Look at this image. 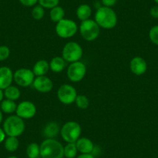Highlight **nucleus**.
Returning <instances> with one entry per match:
<instances>
[{"mask_svg":"<svg viewBox=\"0 0 158 158\" xmlns=\"http://www.w3.org/2000/svg\"><path fill=\"white\" fill-rule=\"evenodd\" d=\"M78 30V27L74 20L63 19L56 23L55 31L57 36L63 39H68L74 36Z\"/></svg>","mask_w":158,"mask_h":158,"instance_id":"obj_6","label":"nucleus"},{"mask_svg":"<svg viewBox=\"0 0 158 158\" xmlns=\"http://www.w3.org/2000/svg\"><path fill=\"white\" fill-rule=\"evenodd\" d=\"M38 158H42V157H38Z\"/></svg>","mask_w":158,"mask_h":158,"instance_id":"obj_40","label":"nucleus"},{"mask_svg":"<svg viewBox=\"0 0 158 158\" xmlns=\"http://www.w3.org/2000/svg\"><path fill=\"white\" fill-rule=\"evenodd\" d=\"M10 55V49L6 45L0 46V61L6 60Z\"/></svg>","mask_w":158,"mask_h":158,"instance_id":"obj_30","label":"nucleus"},{"mask_svg":"<svg viewBox=\"0 0 158 158\" xmlns=\"http://www.w3.org/2000/svg\"><path fill=\"white\" fill-rule=\"evenodd\" d=\"M27 155L28 158L40 157V146L36 143H31L27 147Z\"/></svg>","mask_w":158,"mask_h":158,"instance_id":"obj_25","label":"nucleus"},{"mask_svg":"<svg viewBox=\"0 0 158 158\" xmlns=\"http://www.w3.org/2000/svg\"><path fill=\"white\" fill-rule=\"evenodd\" d=\"M19 146V141L16 136H8L4 140V147L9 152H15Z\"/></svg>","mask_w":158,"mask_h":158,"instance_id":"obj_23","label":"nucleus"},{"mask_svg":"<svg viewBox=\"0 0 158 158\" xmlns=\"http://www.w3.org/2000/svg\"><path fill=\"white\" fill-rule=\"evenodd\" d=\"M16 113L23 119H30L36 115V107L32 102L23 101L17 105Z\"/></svg>","mask_w":158,"mask_h":158,"instance_id":"obj_11","label":"nucleus"},{"mask_svg":"<svg viewBox=\"0 0 158 158\" xmlns=\"http://www.w3.org/2000/svg\"><path fill=\"white\" fill-rule=\"evenodd\" d=\"M76 158H95V156L92 153H81L80 155L77 156Z\"/></svg>","mask_w":158,"mask_h":158,"instance_id":"obj_35","label":"nucleus"},{"mask_svg":"<svg viewBox=\"0 0 158 158\" xmlns=\"http://www.w3.org/2000/svg\"><path fill=\"white\" fill-rule=\"evenodd\" d=\"M95 21L102 28L110 30L116 26L118 17L115 12L112 8L102 6L96 10L95 13Z\"/></svg>","mask_w":158,"mask_h":158,"instance_id":"obj_1","label":"nucleus"},{"mask_svg":"<svg viewBox=\"0 0 158 158\" xmlns=\"http://www.w3.org/2000/svg\"><path fill=\"white\" fill-rule=\"evenodd\" d=\"M2 119H3V114H2V110L0 109V124L2 123Z\"/></svg>","mask_w":158,"mask_h":158,"instance_id":"obj_37","label":"nucleus"},{"mask_svg":"<svg viewBox=\"0 0 158 158\" xmlns=\"http://www.w3.org/2000/svg\"><path fill=\"white\" fill-rule=\"evenodd\" d=\"M149 38L153 44L158 46V25L153 26L149 31Z\"/></svg>","mask_w":158,"mask_h":158,"instance_id":"obj_29","label":"nucleus"},{"mask_svg":"<svg viewBox=\"0 0 158 158\" xmlns=\"http://www.w3.org/2000/svg\"><path fill=\"white\" fill-rule=\"evenodd\" d=\"M130 68L135 75H143L147 71V63L143 57L137 56L130 60Z\"/></svg>","mask_w":158,"mask_h":158,"instance_id":"obj_13","label":"nucleus"},{"mask_svg":"<svg viewBox=\"0 0 158 158\" xmlns=\"http://www.w3.org/2000/svg\"><path fill=\"white\" fill-rule=\"evenodd\" d=\"M23 6L27 7H33L36 5L38 0H19Z\"/></svg>","mask_w":158,"mask_h":158,"instance_id":"obj_31","label":"nucleus"},{"mask_svg":"<svg viewBox=\"0 0 158 158\" xmlns=\"http://www.w3.org/2000/svg\"><path fill=\"white\" fill-rule=\"evenodd\" d=\"M150 14L154 19H158V5L154 6L150 9Z\"/></svg>","mask_w":158,"mask_h":158,"instance_id":"obj_33","label":"nucleus"},{"mask_svg":"<svg viewBox=\"0 0 158 158\" xmlns=\"http://www.w3.org/2000/svg\"><path fill=\"white\" fill-rule=\"evenodd\" d=\"M16 108H17V105L15 102V101H13V100L6 98L0 103V109L6 114H12L13 112H16Z\"/></svg>","mask_w":158,"mask_h":158,"instance_id":"obj_20","label":"nucleus"},{"mask_svg":"<svg viewBox=\"0 0 158 158\" xmlns=\"http://www.w3.org/2000/svg\"><path fill=\"white\" fill-rule=\"evenodd\" d=\"M101 2L103 6L112 8V6H114L116 4L117 0H101Z\"/></svg>","mask_w":158,"mask_h":158,"instance_id":"obj_32","label":"nucleus"},{"mask_svg":"<svg viewBox=\"0 0 158 158\" xmlns=\"http://www.w3.org/2000/svg\"><path fill=\"white\" fill-rule=\"evenodd\" d=\"M153 1H154V2L158 5V0H153Z\"/></svg>","mask_w":158,"mask_h":158,"instance_id":"obj_39","label":"nucleus"},{"mask_svg":"<svg viewBox=\"0 0 158 158\" xmlns=\"http://www.w3.org/2000/svg\"><path fill=\"white\" fill-rule=\"evenodd\" d=\"M6 134L4 132L3 129L0 128V143H2L4 142V140L6 139Z\"/></svg>","mask_w":158,"mask_h":158,"instance_id":"obj_34","label":"nucleus"},{"mask_svg":"<svg viewBox=\"0 0 158 158\" xmlns=\"http://www.w3.org/2000/svg\"><path fill=\"white\" fill-rule=\"evenodd\" d=\"M50 70V64L46 60H39L35 63L33 68V72L35 76L46 75Z\"/></svg>","mask_w":158,"mask_h":158,"instance_id":"obj_17","label":"nucleus"},{"mask_svg":"<svg viewBox=\"0 0 158 158\" xmlns=\"http://www.w3.org/2000/svg\"><path fill=\"white\" fill-rule=\"evenodd\" d=\"M75 144L77 150L81 153H92L95 148L93 142L87 137H80L76 141Z\"/></svg>","mask_w":158,"mask_h":158,"instance_id":"obj_15","label":"nucleus"},{"mask_svg":"<svg viewBox=\"0 0 158 158\" xmlns=\"http://www.w3.org/2000/svg\"><path fill=\"white\" fill-rule=\"evenodd\" d=\"M83 50L77 42L70 41L65 44L62 50V57L68 63L78 61L82 57Z\"/></svg>","mask_w":158,"mask_h":158,"instance_id":"obj_7","label":"nucleus"},{"mask_svg":"<svg viewBox=\"0 0 158 158\" xmlns=\"http://www.w3.org/2000/svg\"><path fill=\"white\" fill-rule=\"evenodd\" d=\"M74 102L76 106L80 109H86L89 106V99L84 95H77Z\"/></svg>","mask_w":158,"mask_h":158,"instance_id":"obj_26","label":"nucleus"},{"mask_svg":"<svg viewBox=\"0 0 158 158\" xmlns=\"http://www.w3.org/2000/svg\"><path fill=\"white\" fill-rule=\"evenodd\" d=\"M3 98H4V92L3 90L0 89V103L2 102V101L3 100Z\"/></svg>","mask_w":158,"mask_h":158,"instance_id":"obj_36","label":"nucleus"},{"mask_svg":"<svg viewBox=\"0 0 158 158\" xmlns=\"http://www.w3.org/2000/svg\"><path fill=\"white\" fill-rule=\"evenodd\" d=\"M64 10L61 6H57L52 8L50 11V18H51V21L56 23L64 19Z\"/></svg>","mask_w":158,"mask_h":158,"instance_id":"obj_21","label":"nucleus"},{"mask_svg":"<svg viewBox=\"0 0 158 158\" xmlns=\"http://www.w3.org/2000/svg\"><path fill=\"white\" fill-rule=\"evenodd\" d=\"M25 127V123L22 118L17 115H12L6 118L2 129L7 136L18 137L23 133Z\"/></svg>","mask_w":158,"mask_h":158,"instance_id":"obj_3","label":"nucleus"},{"mask_svg":"<svg viewBox=\"0 0 158 158\" xmlns=\"http://www.w3.org/2000/svg\"><path fill=\"white\" fill-rule=\"evenodd\" d=\"M33 86L37 92L40 93H48L52 90L54 84L51 79L46 75L37 76L35 77Z\"/></svg>","mask_w":158,"mask_h":158,"instance_id":"obj_12","label":"nucleus"},{"mask_svg":"<svg viewBox=\"0 0 158 158\" xmlns=\"http://www.w3.org/2000/svg\"><path fill=\"white\" fill-rule=\"evenodd\" d=\"M35 74L29 68H19L13 73V81L17 85L27 88L33 85Z\"/></svg>","mask_w":158,"mask_h":158,"instance_id":"obj_9","label":"nucleus"},{"mask_svg":"<svg viewBox=\"0 0 158 158\" xmlns=\"http://www.w3.org/2000/svg\"><path fill=\"white\" fill-rule=\"evenodd\" d=\"M79 32L83 39L87 41H93L99 36L100 27L95 19H89L81 21L79 26Z\"/></svg>","mask_w":158,"mask_h":158,"instance_id":"obj_5","label":"nucleus"},{"mask_svg":"<svg viewBox=\"0 0 158 158\" xmlns=\"http://www.w3.org/2000/svg\"><path fill=\"white\" fill-rule=\"evenodd\" d=\"M59 101L64 105H71L74 102L77 96L75 88L68 84H64L59 87L57 92Z\"/></svg>","mask_w":158,"mask_h":158,"instance_id":"obj_10","label":"nucleus"},{"mask_svg":"<svg viewBox=\"0 0 158 158\" xmlns=\"http://www.w3.org/2000/svg\"><path fill=\"white\" fill-rule=\"evenodd\" d=\"M40 157L64 158V146L55 139H45L40 144Z\"/></svg>","mask_w":158,"mask_h":158,"instance_id":"obj_2","label":"nucleus"},{"mask_svg":"<svg viewBox=\"0 0 158 158\" xmlns=\"http://www.w3.org/2000/svg\"><path fill=\"white\" fill-rule=\"evenodd\" d=\"M60 132V127L56 122H50L47 123L43 130V133L46 139H54Z\"/></svg>","mask_w":158,"mask_h":158,"instance_id":"obj_16","label":"nucleus"},{"mask_svg":"<svg viewBox=\"0 0 158 158\" xmlns=\"http://www.w3.org/2000/svg\"><path fill=\"white\" fill-rule=\"evenodd\" d=\"M66 63L64 59L62 57H54L51 59L50 62V69L55 73H60L64 70L66 67Z\"/></svg>","mask_w":158,"mask_h":158,"instance_id":"obj_19","label":"nucleus"},{"mask_svg":"<svg viewBox=\"0 0 158 158\" xmlns=\"http://www.w3.org/2000/svg\"><path fill=\"white\" fill-rule=\"evenodd\" d=\"M59 2L60 0H38L39 5L44 9H50V10L58 6Z\"/></svg>","mask_w":158,"mask_h":158,"instance_id":"obj_28","label":"nucleus"},{"mask_svg":"<svg viewBox=\"0 0 158 158\" xmlns=\"http://www.w3.org/2000/svg\"><path fill=\"white\" fill-rule=\"evenodd\" d=\"M87 71L85 64L83 62L75 61L70 64L67 70L68 79L72 82H79L85 77Z\"/></svg>","mask_w":158,"mask_h":158,"instance_id":"obj_8","label":"nucleus"},{"mask_svg":"<svg viewBox=\"0 0 158 158\" xmlns=\"http://www.w3.org/2000/svg\"><path fill=\"white\" fill-rule=\"evenodd\" d=\"M45 14L44 8L42 7L40 5H36L33 7L31 11L32 17L36 20H40L44 18Z\"/></svg>","mask_w":158,"mask_h":158,"instance_id":"obj_27","label":"nucleus"},{"mask_svg":"<svg viewBox=\"0 0 158 158\" xmlns=\"http://www.w3.org/2000/svg\"><path fill=\"white\" fill-rule=\"evenodd\" d=\"M60 133L66 143H75L81 136V127L75 121H68L62 126Z\"/></svg>","mask_w":158,"mask_h":158,"instance_id":"obj_4","label":"nucleus"},{"mask_svg":"<svg viewBox=\"0 0 158 158\" xmlns=\"http://www.w3.org/2000/svg\"><path fill=\"white\" fill-rule=\"evenodd\" d=\"M3 92L4 97H6V98H7V99L13 100V101H16V100L19 99L21 95L20 90L19 89V88L14 85L9 86L5 90H3Z\"/></svg>","mask_w":158,"mask_h":158,"instance_id":"obj_22","label":"nucleus"},{"mask_svg":"<svg viewBox=\"0 0 158 158\" xmlns=\"http://www.w3.org/2000/svg\"><path fill=\"white\" fill-rule=\"evenodd\" d=\"M13 81V72L9 67H0V89L5 90L12 85Z\"/></svg>","mask_w":158,"mask_h":158,"instance_id":"obj_14","label":"nucleus"},{"mask_svg":"<svg viewBox=\"0 0 158 158\" xmlns=\"http://www.w3.org/2000/svg\"><path fill=\"white\" fill-rule=\"evenodd\" d=\"M77 150L75 143H67L66 146L64 147V156L66 158L77 157Z\"/></svg>","mask_w":158,"mask_h":158,"instance_id":"obj_24","label":"nucleus"},{"mask_svg":"<svg viewBox=\"0 0 158 158\" xmlns=\"http://www.w3.org/2000/svg\"><path fill=\"white\" fill-rule=\"evenodd\" d=\"M92 13V8L88 4H81L76 10V16H77V19L81 21L90 19Z\"/></svg>","mask_w":158,"mask_h":158,"instance_id":"obj_18","label":"nucleus"},{"mask_svg":"<svg viewBox=\"0 0 158 158\" xmlns=\"http://www.w3.org/2000/svg\"><path fill=\"white\" fill-rule=\"evenodd\" d=\"M7 158H18V157L16 156H9V157H7Z\"/></svg>","mask_w":158,"mask_h":158,"instance_id":"obj_38","label":"nucleus"}]
</instances>
